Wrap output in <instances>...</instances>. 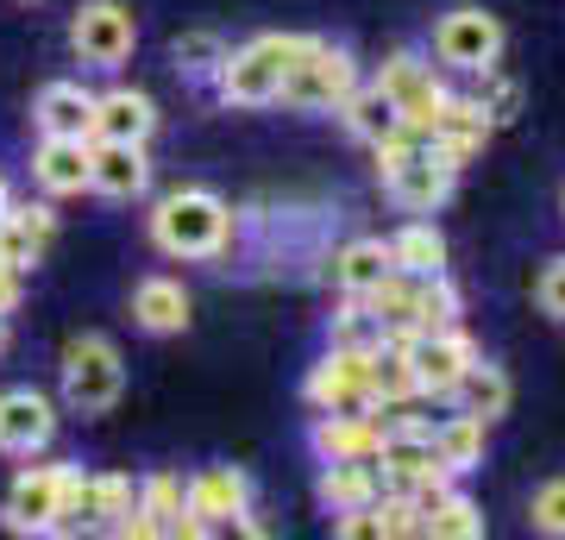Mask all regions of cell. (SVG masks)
Returning <instances> with one entry per match:
<instances>
[{
	"mask_svg": "<svg viewBox=\"0 0 565 540\" xmlns=\"http://www.w3.org/2000/svg\"><path fill=\"white\" fill-rule=\"evenodd\" d=\"M302 32H264V39L226 51V63L214 70V88H221L226 107H270L282 95V76L289 63L302 57Z\"/></svg>",
	"mask_w": 565,
	"mask_h": 540,
	"instance_id": "cell-1",
	"label": "cell"
},
{
	"mask_svg": "<svg viewBox=\"0 0 565 540\" xmlns=\"http://www.w3.org/2000/svg\"><path fill=\"white\" fill-rule=\"evenodd\" d=\"M233 233V214H226L221 195L207 189H177V195L158 201L151 214V240H158L163 258H214Z\"/></svg>",
	"mask_w": 565,
	"mask_h": 540,
	"instance_id": "cell-2",
	"label": "cell"
},
{
	"mask_svg": "<svg viewBox=\"0 0 565 540\" xmlns=\"http://www.w3.org/2000/svg\"><path fill=\"white\" fill-rule=\"evenodd\" d=\"M359 88V63L345 57L340 44L327 39H308L302 57L289 63V76H282V107H296V114H340V100Z\"/></svg>",
	"mask_w": 565,
	"mask_h": 540,
	"instance_id": "cell-3",
	"label": "cell"
},
{
	"mask_svg": "<svg viewBox=\"0 0 565 540\" xmlns=\"http://www.w3.org/2000/svg\"><path fill=\"white\" fill-rule=\"evenodd\" d=\"M126 390V364H120V346L107 333H82V340L63 346V402L76 415H107Z\"/></svg>",
	"mask_w": 565,
	"mask_h": 540,
	"instance_id": "cell-4",
	"label": "cell"
},
{
	"mask_svg": "<svg viewBox=\"0 0 565 540\" xmlns=\"http://www.w3.org/2000/svg\"><path fill=\"white\" fill-rule=\"evenodd\" d=\"M434 57L446 70H465V76L497 70V57H503V25H497V13H484V7H452L434 25Z\"/></svg>",
	"mask_w": 565,
	"mask_h": 540,
	"instance_id": "cell-5",
	"label": "cell"
},
{
	"mask_svg": "<svg viewBox=\"0 0 565 540\" xmlns=\"http://www.w3.org/2000/svg\"><path fill=\"white\" fill-rule=\"evenodd\" d=\"M70 44H76V57L88 70H120L132 57V44H139V20H132V7H120V0H88L76 20H70Z\"/></svg>",
	"mask_w": 565,
	"mask_h": 540,
	"instance_id": "cell-6",
	"label": "cell"
},
{
	"mask_svg": "<svg viewBox=\"0 0 565 540\" xmlns=\"http://www.w3.org/2000/svg\"><path fill=\"white\" fill-rule=\"evenodd\" d=\"M478 359H484V352L471 346V333H465V327H446V333H415V340H408V364H415L422 396H446V402H452L459 378Z\"/></svg>",
	"mask_w": 565,
	"mask_h": 540,
	"instance_id": "cell-7",
	"label": "cell"
},
{
	"mask_svg": "<svg viewBox=\"0 0 565 540\" xmlns=\"http://www.w3.org/2000/svg\"><path fill=\"white\" fill-rule=\"evenodd\" d=\"M377 88H384L396 107H403V126L408 133H422V139H434V126H440V107H446V88L434 82V70H427L422 57H408V51H396V57L384 63V76H377Z\"/></svg>",
	"mask_w": 565,
	"mask_h": 540,
	"instance_id": "cell-8",
	"label": "cell"
},
{
	"mask_svg": "<svg viewBox=\"0 0 565 540\" xmlns=\"http://www.w3.org/2000/svg\"><path fill=\"white\" fill-rule=\"evenodd\" d=\"M63 484H70V459H57V465H20V478H13V490H7L0 521H7L13 534H51V516H57Z\"/></svg>",
	"mask_w": 565,
	"mask_h": 540,
	"instance_id": "cell-9",
	"label": "cell"
},
{
	"mask_svg": "<svg viewBox=\"0 0 565 540\" xmlns=\"http://www.w3.org/2000/svg\"><path fill=\"white\" fill-rule=\"evenodd\" d=\"M302 396L321 409V415H340V409H371V352H345L333 346L315 371H308Z\"/></svg>",
	"mask_w": 565,
	"mask_h": 540,
	"instance_id": "cell-10",
	"label": "cell"
},
{
	"mask_svg": "<svg viewBox=\"0 0 565 540\" xmlns=\"http://www.w3.org/2000/svg\"><path fill=\"white\" fill-rule=\"evenodd\" d=\"M252 509V478H245L239 465H207L189 478V516L202 534L214 528H239V516Z\"/></svg>",
	"mask_w": 565,
	"mask_h": 540,
	"instance_id": "cell-11",
	"label": "cell"
},
{
	"mask_svg": "<svg viewBox=\"0 0 565 540\" xmlns=\"http://www.w3.org/2000/svg\"><path fill=\"white\" fill-rule=\"evenodd\" d=\"M57 434V415H51V396H39L32 383L20 390H0V453H13V459H32L44 453Z\"/></svg>",
	"mask_w": 565,
	"mask_h": 540,
	"instance_id": "cell-12",
	"label": "cell"
},
{
	"mask_svg": "<svg viewBox=\"0 0 565 540\" xmlns=\"http://www.w3.org/2000/svg\"><path fill=\"white\" fill-rule=\"evenodd\" d=\"M315 459L333 465V459H377L384 446V409H340V415H321L315 421Z\"/></svg>",
	"mask_w": 565,
	"mask_h": 540,
	"instance_id": "cell-13",
	"label": "cell"
},
{
	"mask_svg": "<svg viewBox=\"0 0 565 540\" xmlns=\"http://www.w3.org/2000/svg\"><path fill=\"white\" fill-rule=\"evenodd\" d=\"M132 534H202L189 516V478L182 472H151L139 478V528Z\"/></svg>",
	"mask_w": 565,
	"mask_h": 540,
	"instance_id": "cell-14",
	"label": "cell"
},
{
	"mask_svg": "<svg viewBox=\"0 0 565 540\" xmlns=\"http://www.w3.org/2000/svg\"><path fill=\"white\" fill-rule=\"evenodd\" d=\"M95 145V170H88V189L107 201H139L151 189V163H145V145L126 139H88Z\"/></svg>",
	"mask_w": 565,
	"mask_h": 540,
	"instance_id": "cell-15",
	"label": "cell"
},
{
	"mask_svg": "<svg viewBox=\"0 0 565 540\" xmlns=\"http://www.w3.org/2000/svg\"><path fill=\"white\" fill-rule=\"evenodd\" d=\"M88 170H95V145L88 139H57V133H44L39 151H32V177H39L44 195H82V189H88Z\"/></svg>",
	"mask_w": 565,
	"mask_h": 540,
	"instance_id": "cell-16",
	"label": "cell"
},
{
	"mask_svg": "<svg viewBox=\"0 0 565 540\" xmlns=\"http://www.w3.org/2000/svg\"><path fill=\"white\" fill-rule=\"evenodd\" d=\"M32 120H39V133H57V139H95V95L82 82H44L32 100Z\"/></svg>",
	"mask_w": 565,
	"mask_h": 540,
	"instance_id": "cell-17",
	"label": "cell"
},
{
	"mask_svg": "<svg viewBox=\"0 0 565 540\" xmlns=\"http://www.w3.org/2000/svg\"><path fill=\"white\" fill-rule=\"evenodd\" d=\"M321 502L333 509V516H352V509H364V502H377L390 490L384 472H377V459H333L321 465Z\"/></svg>",
	"mask_w": 565,
	"mask_h": 540,
	"instance_id": "cell-18",
	"label": "cell"
},
{
	"mask_svg": "<svg viewBox=\"0 0 565 540\" xmlns=\"http://www.w3.org/2000/svg\"><path fill=\"white\" fill-rule=\"evenodd\" d=\"M151 133H158V107H151V95H139V88H107V95H95V139L145 145Z\"/></svg>",
	"mask_w": 565,
	"mask_h": 540,
	"instance_id": "cell-19",
	"label": "cell"
},
{
	"mask_svg": "<svg viewBox=\"0 0 565 540\" xmlns=\"http://www.w3.org/2000/svg\"><path fill=\"white\" fill-rule=\"evenodd\" d=\"M51 208L44 201H13L7 214H0V258L13 264V271H32L39 252L51 245Z\"/></svg>",
	"mask_w": 565,
	"mask_h": 540,
	"instance_id": "cell-20",
	"label": "cell"
},
{
	"mask_svg": "<svg viewBox=\"0 0 565 540\" xmlns=\"http://www.w3.org/2000/svg\"><path fill=\"white\" fill-rule=\"evenodd\" d=\"M340 120H345V133L352 139H364V145H384V139H396L403 133V107L371 82V88H352V95L340 100Z\"/></svg>",
	"mask_w": 565,
	"mask_h": 540,
	"instance_id": "cell-21",
	"label": "cell"
},
{
	"mask_svg": "<svg viewBox=\"0 0 565 540\" xmlns=\"http://www.w3.org/2000/svg\"><path fill=\"white\" fill-rule=\"evenodd\" d=\"M132 320L145 333H182L189 327V289L177 277H145L132 289Z\"/></svg>",
	"mask_w": 565,
	"mask_h": 540,
	"instance_id": "cell-22",
	"label": "cell"
},
{
	"mask_svg": "<svg viewBox=\"0 0 565 540\" xmlns=\"http://www.w3.org/2000/svg\"><path fill=\"white\" fill-rule=\"evenodd\" d=\"M390 271H396V258H390L384 240H345L333 252V283H340L345 296H371Z\"/></svg>",
	"mask_w": 565,
	"mask_h": 540,
	"instance_id": "cell-23",
	"label": "cell"
},
{
	"mask_svg": "<svg viewBox=\"0 0 565 540\" xmlns=\"http://www.w3.org/2000/svg\"><path fill=\"white\" fill-rule=\"evenodd\" d=\"M422 396V383H415V364H408V346L384 340L371 352V409H403V402Z\"/></svg>",
	"mask_w": 565,
	"mask_h": 540,
	"instance_id": "cell-24",
	"label": "cell"
},
{
	"mask_svg": "<svg viewBox=\"0 0 565 540\" xmlns=\"http://www.w3.org/2000/svg\"><path fill=\"white\" fill-rule=\"evenodd\" d=\"M139 528V478L126 472H95V534H126Z\"/></svg>",
	"mask_w": 565,
	"mask_h": 540,
	"instance_id": "cell-25",
	"label": "cell"
},
{
	"mask_svg": "<svg viewBox=\"0 0 565 540\" xmlns=\"http://www.w3.org/2000/svg\"><path fill=\"white\" fill-rule=\"evenodd\" d=\"M484 415H471V409H459V415H446L440 427H434V446H440L446 472L459 478V472H478L484 465Z\"/></svg>",
	"mask_w": 565,
	"mask_h": 540,
	"instance_id": "cell-26",
	"label": "cell"
},
{
	"mask_svg": "<svg viewBox=\"0 0 565 540\" xmlns=\"http://www.w3.org/2000/svg\"><path fill=\"white\" fill-rule=\"evenodd\" d=\"M509 396H515V383H509L503 364H490V359H478L459 378V390H452V402H459V409H471V415H484V421L509 415Z\"/></svg>",
	"mask_w": 565,
	"mask_h": 540,
	"instance_id": "cell-27",
	"label": "cell"
},
{
	"mask_svg": "<svg viewBox=\"0 0 565 540\" xmlns=\"http://www.w3.org/2000/svg\"><path fill=\"white\" fill-rule=\"evenodd\" d=\"M390 258H396V271H408V277H440L446 271V240L427 221H408L403 233L390 240Z\"/></svg>",
	"mask_w": 565,
	"mask_h": 540,
	"instance_id": "cell-28",
	"label": "cell"
},
{
	"mask_svg": "<svg viewBox=\"0 0 565 540\" xmlns=\"http://www.w3.org/2000/svg\"><path fill=\"white\" fill-rule=\"evenodd\" d=\"M422 534H434V540H484V516H478L471 497L446 490L434 509H422Z\"/></svg>",
	"mask_w": 565,
	"mask_h": 540,
	"instance_id": "cell-29",
	"label": "cell"
},
{
	"mask_svg": "<svg viewBox=\"0 0 565 540\" xmlns=\"http://www.w3.org/2000/svg\"><path fill=\"white\" fill-rule=\"evenodd\" d=\"M51 534H95V472L70 465V484H63V497H57Z\"/></svg>",
	"mask_w": 565,
	"mask_h": 540,
	"instance_id": "cell-30",
	"label": "cell"
},
{
	"mask_svg": "<svg viewBox=\"0 0 565 540\" xmlns=\"http://www.w3.org/2000/svg\"><path fill=\"white\" fill-rule=\"evenodd\" d=\"M327 340L345 346V352H377V346H384V320L371 315V301H364V296H352V308H340V315H333Z\"/></svg>",
	"mask_w": 565,
	"mask_h": 540,
	"instance_id": "cell-31",
	"label": "cell"
},
{
	"mask_svg": "<svg viewBox=\"0 0 565 540\" xmlns=\"http://www.w3.org/2000/svg\"><path fill=\"white\" fill-rule=\"evenodd\" d=\"M446 327H459V289L440 277H422V301H415V333H446Z\"/></svg>",
	"mask_w": 565,
	"mask_h": 540,
	"instance_id": "cell-32",
	"label": "cell"
},
{
	"mask_svg": "<svg viewBox=\"0 0 565 540\" xmlns=\"http://www.w3.org/2000/svg\"><path fill=\"white\" fill-rule=\"evenodd\" d=\"M226 63V44L214 39V32H182L177 39V70H189V76H214Z\"/></svg>",
	"mask_w": 565,
	"mask_h": 540,
	"instance_id": "cell-33",
	"label": "cell"
},
{
	"mask_svg": "<svg viewBox=\"0 0 565 540\" xmlns=\"http://www.w3.org/2000/svg\"><path fill=\"white\" fill-rule=\"evenodd\" d=\"M527 521H534V534H553L565 540V478H546L527 502Z\"/></svg>",
	"mask_w": 565,
	"mask_h": 540,
	"instance_id": "cell-34",
	"label": "cell"
},
{
	"mask_svg": "<svg viewBox=\"0 0 565 540\" xmlns=\"http://www.w3.org/2000/svg\"><path fill=\"white\" fill-rule=\"evenodd\" d=\"M534 301H541L546 320H565V252L559 258H546L541 283H534Z\"/></svg>",
	"mask_w": 565,
	"mask_h": 540,
	"instance_id": "cell-35",
	"label": "cell"
},
{
	"mask_svg": "<svg viewBox=\"0 0 565 540\" xmlns=\"http://www.w3.org/2000/svg\"><path fill=\"white\" fill-rule=\"evenodd\" d=\"M7 208H13V189H7V177H0V214H7Z\"/></svg>",
	"mask_w": 565,
	"mask_h": 540,
	"instance_id": "cell-36",
	"label": "cell"
},
{
	"mask_svg": "<svg viewBox=\"0 0 565 540\" xmlns=\"http://www.w3.org/2000/svg\"><path fill=\"white\" fill-rule=\"evenodd\" d=\"M559 214H565V195H559Z\"/></svg>",
	"mask_w": 565,
	"mask_h": 540,
	"instance_id": "cell-37",
	"label": "cell"
},
{
	"mask_svg": "<svg viewBox=\"0 0 565 540\" xmlns=\"http://www.w3.org/2000/svg\"><path fill=\"white\" fill-rule=\"evenodd\" d=\"M0 340H7V327H0Z\"/></svg>",
	"mask_w": 565,
	"mask_h": 540,
	"instance_id": "cell-38",
	"label": "cell"
}]
</instances>
